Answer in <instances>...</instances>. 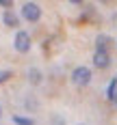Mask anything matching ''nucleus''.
I'll use <instances>...</instances> for the list:
<instances>
[{
	"label": "nucleus",
	"mask_w": 117,
	"mask_h": 125,
	"mask_svg": "<svg viewBox=\"0 0 117 125\" xmlns=\"http://www.w3.org/2000/svg\"><path fill=\"white\" fill-rule=\"evenodd\" d=\"M13 41H15L13 45H15V50H17V52L26 54V52L30 50V35H28L26 30H17V32H15V39H13Z\"/></svg>",
	"instance_id": "2"
},
{
	"label": "nucleus",
	"mask_w": 117,
	"mask_h": 125,
	"mask_svg": "<svg viewBox=\"0 0 117 125\" xmlns=\"http://www.w3.org/2000/svg\"><path fill=\"white\" fill-rule=\"evenodd\" d=\"M28 80H30L33 84H39V82H41V71L35 69V67H33V69H28Z\"/></svg>",
	"instance_id": "8"
},
{
	"label": "nucleus",
	"mask_w": 117,
	"mask_h": 125,
	"mask_svg": "<svg viewBox=\"0 0 117 125\" xmlns=\"http://www.w3.org/2000/svg\"><path fill=\"white\" fill-rule=\"evenodd\" d=\"M22 17L28 20V22H37L39 17H41V9H39V4H35V2H26L24 7H22Z\"/></svg>",
	"instance_id": "3"
},
{
	"label": "nucleus",
	"mask_w": 117,
	"mask_h": 125,
	"mask_svg": "<svg viewBox=\"0 0 117 125\" xmlns=\"http://www.w3.org/2000/svg\"><path fill=\"white\" fill-rule=\"evenodd\" d=\"M108 43H111V39L106 37V35H98V39H95V50H100V52H106Z\"/></svg>",
	"instance_id": "6"
},
{
	"label": "nucleus",
	"mask_w": 117,
	"mask_h": 125,
	"mask_svg": "<svg viewBox=\"0 0 117 125\" xmlns=\"http://www.w3.org/2000/svg\"><path fill=\"white\" fill-rule=\"evenodd\" d=\"M13 123H15V125H35V121L28 119V116H20V114H15V116H13Z\"/></svg>",
	"instance_id": "9"
},
{
	"label": "nucleus",
	"mask_w": 117,
	"mask_h": 125,
	"mask_svg": "<svg viewBox=\"0 0 117 125\" xmlns=\"http://www.w3.org/2000/svg\"><path fill=\"white\" fill-rule=\"evenodd\" d=\"M0 7H2L4 11H9V9L13 7V2H11V0H0Z\"/></svg>",
	"instance_id": "11"
},
{
	"label": "nucleus",
	"mask_w": 117,
	"mask_h": 125,
	"mask_svg": "<svg viewBox=\"0 0 117 125\" xmlns=\"http://www.w3.org/2000/svg\"><path fill=\"white\" fill-rule=\"evenodd\" d=\"M72 82L76 86H87L91 82V69L89 67H76L72 71Z\"/></svg>",
	"instance_id": "1"
},
{
	"label": "nucleus",
	"mask_w": 117,
	"mask_h": 125,
	"mask_svg": "<svg viewBox=\"0 0 117 125\" xmlns=\"http://www.w3.org/2000/svg\"><path fill=\"white\" fill-rule=\"evenodd\" d=\"M0 116H2V106H0Z\"/></svg>",
	"instance_id": "13"
},
{
	"label": "nucleus",
	"mask_w": 117,
	"mask_h": 125,
	"mask_svg": "<svg viewBox=\"0 0 117 125\" xmlns=\"http://www.w3.org/2000/svg\"><path fill=\"white\" fill-rule=\"evenodd\" d=\"M11 75H13V73H11V71H7V69H4V71H0V84H4Z\"/></svg>",
	"instance_id": "10"
},
{
	"label": "nucleus",
	"mask_w": 117,
	"mask_h": 125,
	"mask_svg": "<svg viewBox=\"0 0 117 125\" xmlns=\"http://www.w3.org/2000/svg\"><path fill=\"white\" fill-rule=\"evenodd\" d=\"M115 95H117V78H113V80H111V84L106 86V97L113 101V99H115Z\"/></svg>",
	"instance_id": "7"
},
{
	"label": "nucleus",
	"mask_w": 117,
	"mask_h": 125,
	"mask_svg": "<svg viewBox=\"0 0 117 125\" xmlns=\"http://www.w3.org/2000/svg\"><path fill=\"white\" fill-rule=\"evenodd\" d=\"M2 22H4V26H11V28H15V26H20V20H17V15L9 9V11L2 13Z\"/></svg>",
	"instance_id": "5"
},
{
	"label": "nucleus",
	"mask_w": 117,
	"mask_h": 125,
	"mask_svg": "<svg viewBox=\"0 0 117 125\" xmlns=\"http://www.w3.org/2000/svg\"><path fill=\"white\" fill-rule=\"evenodd\" d=\"M93 65H95L98 69H106V67L111 65V56H108V52L95 50V54H93Z\"/></svg>",
	"instance_id": "4"
},
{
	"label": "nucleus",
	"mask_w": 117,
	"mask_h": 125,
	"mask_svg": "<svg viewBox=\"0 0 117 125\" xmlns=\"http://www.w3.org/2000/svg\"><path fill=\"white\" fill-rule=\"evenodd\" d=\"M113 106H115V108H117V95H115V99H113Z\"/></svg>",
	"instance_id": "12"
}]
</instances>
